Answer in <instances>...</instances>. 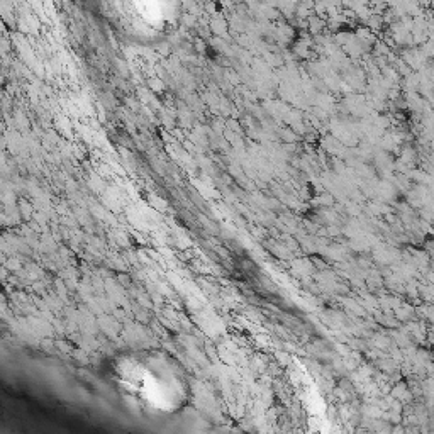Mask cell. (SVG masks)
<instances>
[{
    "instance_id": "6da1fadb",
    "label": "cell",
    "mask_w": 434,
    "mask_h": 434,
    "mask_svg": "<svg viewBox=\"0 0 434 434\" xmlns=\"http://www.w3.org/2000/svg\"><path fill=\"white\" fill-rule=\"evenodd\" d=\"M114 389L137 409L170 416L188 405L192 385L185 368L161 349H132L109 363Z\"/></svg>"
},
{
    "instance_id": "7a4b0ae2",
    "label": "cell",
    "mask_w": 434,
    "mask_h": 434,
    "mask_svg": "<svg viewBox=\"0 0 434 434\" xmlns=\"http://www.w3.org/2000/svg\"><path fill=\"white\" fill-rule=\"evenodd\" d=\"M104 17L120 39L156 44L173 36L183 14L182 0H100Z\"/></svg>"
}]
</instances>
